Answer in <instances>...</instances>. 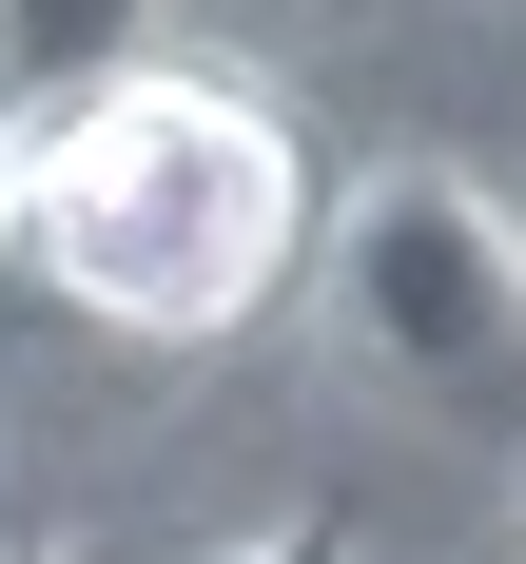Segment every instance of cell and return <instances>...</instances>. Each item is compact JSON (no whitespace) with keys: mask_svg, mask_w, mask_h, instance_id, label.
<instances>
[{"mask_svg":"<svg viewBox=\"0 0 526 564\" xmlns=\"http://www.w3.org/2000/svg\"><path fill=\"white\" fill-rule=\"evenodd\" d=\"M0 253L58 292V312H98L137 350H215L254 332L312 253V156H292V117L215 58H137L98 98H58L20 156H0Z\"/></svg>","mask_w":526,"mask_h":564,"instance_id":"cell-1","label":"cell"},{"mask_svg":"<svg viewBox=\"0 0 526 564\" xmlns=\"http://www.w3.org/2000/svg\"><path fill=\"white\" fill-rule=\"evenodd\" d=\"M215 564H371V525L312 507V525H254V545H215Z\"/></svg>","mask_w":526,"mask_h":564,"instance_id":"cell-4","label":"cell"},{"mask_svg":"<svg viewBox=\"0 0 526 564\" xmlns=\"http://www.w3.org/2000/svg\"><path fill=\"white\" fill-rule=\"evenodd\" d=\"M157 58V0H0V117H58Z\"/></svg>","mask_w":526,"mask_h":564,"instance_id":"cell-3","label":"cell"},{"mask_svg":"<svg viewBox=\"0 0 526 564\" xmlns=\"http://www.w3.org/2000/svg\"><path fill=\"white\" fill-rule=\"evenodd\" d=\"M332 332L351 370L390 409H429V429H487V448H526V215L487 195V175H371L332 215Z\"/></svg>","mask_w":526,"mask_h":564,"instance_id":"cell-2","label":"cell"}]
</instances>
